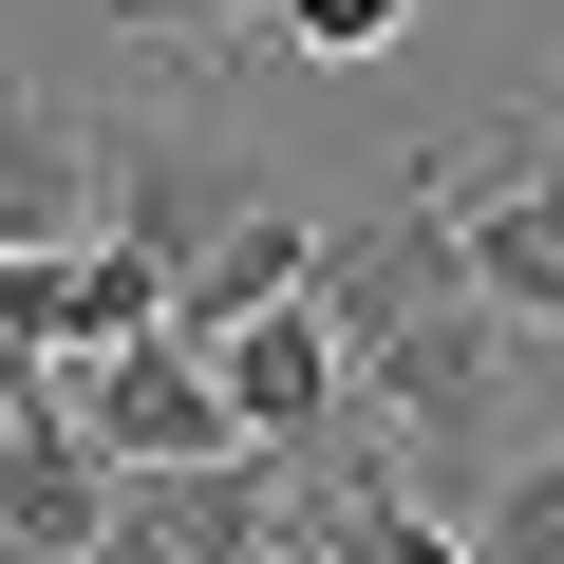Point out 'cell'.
Wrapping results in <instances>:
<instances>
[{
    "label": "cell",
    "instance_id": "1",
    "mask_svg": "<svg viewBox=\"0 0 564 564\" xmlns=\"http://www.w3.org/2000/svg\"><path fill=\"white\" fill-rule=\"evenodd\" d=\"M470 302L564 358V57L527 132H470Z\"/></svg>",
    "mask_w": 564,
    "mask_h": 564
},
{
    "label": "cell",
    "instance_id": "2",
    "mask_svg": "<svg viewBox=\"0 0 564 564\" xmlns=\"http://www.w3.org/2000/svg\"><path fill=\"white\" fill-rule=\"evenodd\" d=\"M57 414L95 433V470H226V452H245V433H226V377H207L188 339H132V358L57 377Z\"/></svg>",
    "mask_w": 564,
    "mask_h": 564
},
{
    "label": "cell",
    "instance_id": "3",
    "mask_svg": "<svg viewBox=\"0 0 564 564\" xmlns=\"http://www.w3.org/2000/svg\"><path fill=\"white\" fill-rule=\"evenodd\" d=\"M245 207H282V188H245V151H207V132H170V113H132V132H113V245H151L170 282H188Z\"/></svg>",
    "mask_w": 564,
    "mask_h": 564
},
{
    "label": "cell",
    "instance_id": "4",
    "mask_svg": "<svg viewBox=\"0 0 564 564\" xmlns=\"http://www.w3.org/2000/svg\"><path fill=\"white\" fill-rule=\"evenodd\" d=\"M358 395H377L395 433H433L452 470H489V414H508V321H489V302H452V321L377 339V358H358Z\"/></svg>",
    "mask_w": 564,
    "mask_h": 564
},
{
    "label": "cell",
    "instance_id": "5",
    "mask_svg": "<svg viewBox=\"0 0 564 564\" xmlns=\"http://www.w3.org/2000/svg\"><path fill=\"white\" fill-rule=\"evenodd\" d=\"M95 226H113V132L76 95H0V263L95 245Z\"/></svg>",
    "mask_w": 564,
    "mask_h": 564
},
{
    "label": "cell",
    "instance_id": "6",
    "mask_svg": "<svg viewBox=\"0 0 564 564\" xmlns=\"http://www.w3.org/2000/svg\"><path fill=\"white\" fill-rule=\"evenodd\" d=\"M207 377H226V433H245V452H321V433L358 414V358H339V321H321V302L245 321V339H226Z\"/></svg>",
    "mask_w": 564,
    "mask_h": 564
},
{
    "label": "cell",
    "instance_id": "7",
    "mask_svg": "<svg viewBox=\"0 0 564 564\" xmlns=\"http://www.w3.org/2000/svg\"><path fill=\"white\" fill-rule=\"evenodd\" d=\"M95 545H113V470L39 377V414H0V564H95Z\"/></svg>",
    "mask_w": 564,
    "mask_h": 564
},
{
    "label": "cell",
    "instance_id": "8",
    "mask_svg": "<svg viewBox=\"0 0 564 564\" xmlns=\"http://www.w3.org/2000/svg\"><path fill=\"white\" fill-rule=\"evenodd\" d=\"M302 564H489V545L433 527V508H395V489L358 470V489H302Z\"/></svg>",
    "mask_w": 564,
    "mask_h": 564
},
{
    "label": "cell",
    "instance_id": "9",
    "mask_svg": "<svg viewBox=\"0 0 564 564\" xmlns=\"http://www.w3.org/2000/svg\"><path fill=\"white\" fill-rule=\"evenodd\" d=\"M470 545H489V564H564V452H527V470H489V508H470Z\"/></svg>",
    "mask_w": 564,
    "mask_h": 564
},
{
    "label": "cell",
    "instance_id": "10",
    "mask_svg": "<svg viewBox=\"0 0 564 564\" xmlns=\"http://www.w3.org/2000/svg\"><path fill=\"white\" fill-rule=\"evenodd\" d=\"M263 39H282V57H339V76H358V57H395V39H414V0H263Z\"/></svg>",
    "mask_w": 564,
    "mask_h": 564
}]
</instances>
